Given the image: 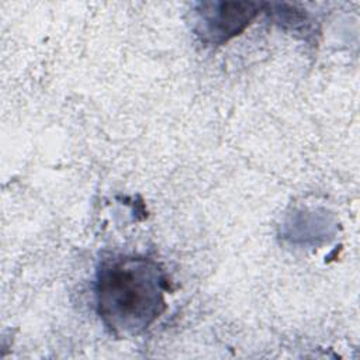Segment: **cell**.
<instances>
[{
  "mask_svg": "<svg viewBox=\"0 0 360 360\" xmlns=\"http://www.w3.org/2000/svg\"><path fill=\"white\" fill-rule=\"evenodd\" d=\"M166 292L165 271L148 257H114L97 271V311L105 328L118 338L146 330L165 312Z\"/></svg>",
  "mask_w": 360,
  "mask_h": 360,
  "instance_id": "obj_1",
  "label": "cell"
},
{
  "mask_svg": "<svg viewBox=\"0 0 360 360\" xmlns=\"http://www.w3.org/2000/svg\"><path fill=\"white\" fill-rule=\"evenodd\" d=\"M263 4L253 1H208L197 10L195 31L201 41L221 45L240 34L260 13Z\"/></svg>",
  "mask_w": 360,
  "mask_h": 360,
  "instance_id": "obj_2",
  "label": "cell"
}]
</instances>
